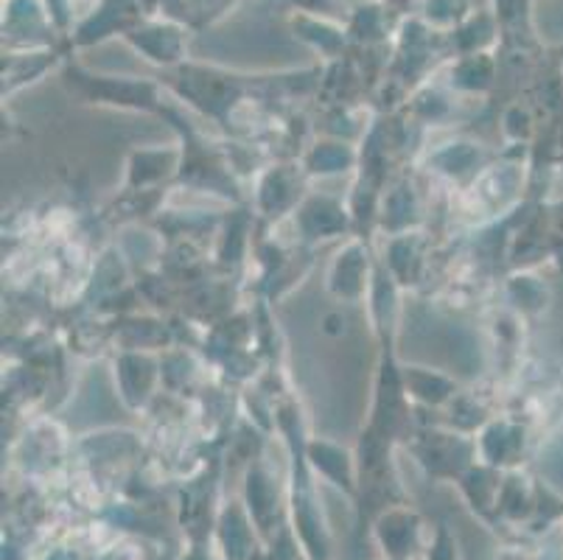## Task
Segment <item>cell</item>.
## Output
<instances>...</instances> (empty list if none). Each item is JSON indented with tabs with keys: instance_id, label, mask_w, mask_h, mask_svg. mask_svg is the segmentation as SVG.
<instances>
[{
	"instance_id": "obj_1",
	"label": "cell",
	"mask_w": 563,
	"mask_h": 560,
	"mask_svg": "<svg viewBox=\"0 0 563 560\" xmlns=\"http://www.w3.org/2000/svg\"><path fill=\"white\" fill-rule=\"evenodd\" d=\"M415 532H418V521L409 513H390L378 524V538H382L384 552L393 560H401L412 552Z\"/></svg>"
},
{
	"instance_id": "obj_2",
	"label": "cell",
	"mask_w": 563,
	"mask_h": 560,
	"mask_svg": "<svg viewBox=\"0 0 563 560\" xmlns=\"http://www.w3.org/2000/svg\"><path fill=\"white\" fill-rule=\"evenodd\" d=\"M331 289L342 297H356L365 289V253L360 246H347L336 259L331 272Z\"/></svg>"
},
{
	"instance_id": "obj_3",
	"label": "cell",
	"mask_w": 563,
	"mask_h": 560,
	"mask_svg": "<svg viewBox=\"0 0 563 560\" xmlns=\"http://www.w3.org/2000/svg\"><path fill=\"white\" fill-rule=\"evenodd\" d=\"M309 454L311 462H314L322 474L329 476V480H334L336 485L345 487V491H351V462H347L345 451L336 449V446L331 443H314L309 449Z\"/></svg>"
},
{
	"instance_id": "obj_4",
	"label": "cell",
	"mask_w": 563,
	"mask_h": 560,
	"mask_svg": "<svg viewBox=\"0 0 563 560\" xmlns=\"http://www.w3.org/2000/svg\"><path fill=\"white\" fill-rule=\"evenodd\" d=\"M300 222H303L306 233L309 235H325L340 230L342 224H345V216H342L340 208H336L334 202H329V199H311L303 208Z\"/></svg>"
},
{
	"instance_id": "obj_5",
	"label": "cell",
	"mask_w": 563,
	"mask_h": 560,
	"mask_svg": "<svg viewBox=\"0 0 563 560\" xmlns=\"http://www.w3.org/2000/svg\"><path fill=\"white\" fill-rule=\"evenodd\" d=\"M247 496H250V510H253L255 521L264 524L266 518L273 516L275 510V496H273V487H269V480L258 471L250 474V485H247Z\"/></svg>"
},
{
	"instance_id": "obj_6",
	"label": "cell",
	"mask_w": 563,
	"mask_h": 560,
	"mask_svg": "<svg viewBox=\"0 0 563 560\" xmlns=\"http://www.w3.org/2000/svg\"><path fill=\"white\" fill-rule=\"evenodd\" d=\"M409 387H412V395H418L421 400H427V404H440V400L449 398V389H452V384L446 382V378L440 376H429V373H423V370H412L407 376Z\"/></svg>"
},
{
	"instance_id": "obj_7",
	"label": "cell",
	"mask_w": 563,
	"mask_h": 560,
	"mask_svg": "<svg viewBox=\"0 0 563 560\" xmlns=\"http://www.w3.org/2000/svg\"><path fill=\"white\" fill-rule=\"evenodd\" d=\"M309 163L314 172H342L345 166H351V152L340 143H325V146L314 149Z\"/></svg>"
},
{
	"instance_id": "obj_8",
	"label": "cell",
	"mask_w": 563,
	"mask_h": 560,
	"mask_svg": "<svg viewBox=\"0 0 563 560\" xmlns=\"http://www.w3.org/2000/svg\"><path fill=\"white\" fill-rule=\"evenodd\" d=\"M429 560H457V547H454V538L446 530L438 532V541H434Z\"/></svg>"
}]
</instances>
